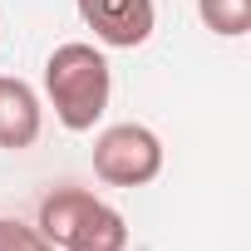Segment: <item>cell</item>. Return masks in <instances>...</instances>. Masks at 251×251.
<instances>
[{
    "mask_svg": "<svg viewBox=\"0 0 251 251\" xmlns=\"http://www.w3.org/2000/svg\"><path fill=\"white\" fill-rule=\"evenodd\" d=\"M40 128H45L40 94L25 79L0 74V148H5V153H25L40 138Z\"/></svg>",
    "mask_w": 251,
    "mask_h": 251,
    "instance_id": "4",
    "label": "cell"
},
{
    "mask_svg": "<svg viewBox=\"0 0 251 251\" xmlns=\"http://www.w3.org/2000/svg\"><path fill=\"white\" fill-rule=\"evenodd\" d=\"M59 251H128V222H123V212L94 197V207L79 217V226L69 231Z\"/></svg>",
    "mask_w": 251,
    "mask_h": 251,
    "instance_id": "5",
    "label": "cell"
},
{
    "mask_svg": "<svg viewBox=\"0 0 251 251\" xmlns=\"http://www.w3.org/2000/svg\"><path fill=\"white\" fill-rule=\"evenodd\" d=\"M0 251H59L40 226L15 222V217H0Z\"/></svg>",
    "mask_w": 251,
    "mask_h": 251,
    "instance_id": "8",
    "label": "cell"
},
{
    "mask_svg": "<svg viewBox=\"0 0 251 251\" xmlns=\"http://www.w3.org/2000/svg\"><path fill=\"white\" fill-rule=\"evenodd\" d=\"M74 5H79V20L94 30V40L108 50H138L158 25L153 0H74Z\"/></svg>",
    "mask_w": 251,
    "mask_h": 251,
    "instance_id": "3",
    "label": "cell"
},
{
    "mask_svg": "<svg viewBox=\"0 0 251 251\" xmlns=\"http://www.w3.org/2000/svg\"><path fill=\"white\" fill-rule=\"evenodd\" d=\"M94 207V192L89 187H54V192H45L40 197V231L54 241V246H64L69 241V231L79 226V217Z\"/></svg>",
    "mask_w": 251,
    "mask_h": 251,
    "instance_id": "6",
    "label": "cell"
},
{
    "mask_svg": "<svg viewBox=\"0 0 251 251\" xmlns=\"http://www.w3.org/2000/svg\"><path fill=\"white\" fill-rule=\"evenodd\" d=\"M163 173V138L148 123H113L94 138V177L103 187H148Z\"/></svg>",
    "mask_w": 251,
    "mask_h": 251,
    "instance_id": "2",
    "label": "cell"
},
{
    "mask_svg": "<svg viewBox=\"0 0 251 251\" xmlns=\"http://www.w3.org/2000/svg\"><path fill=\"white\" fill-rule=\"evenodd\" d=\"M197 15L212 35L222 40H241L251 30V0H197Z\"/></svg>",
    "mask_w": 251,
    "mask_h": 251,
    "instance_id": "7",
    "label": "cell"
},
{
    "mask_svg": "<svg viewBox=\"0 0 251 251\" xmlns=\"http://www.w3.org/2000/svg\"><path fill=\"white\" fill-rule=\"evenodd\" d=\"M45 94H50L54 118L69 133H89L108 113V94H113V74H108L103 50H94L84 40L59 45L45 59Z\"/></svg>",
    "mask_w": 251,
    "mask_h": 251,
    "instance_id": "1",
    "label": "cell"
}]
</instances>
